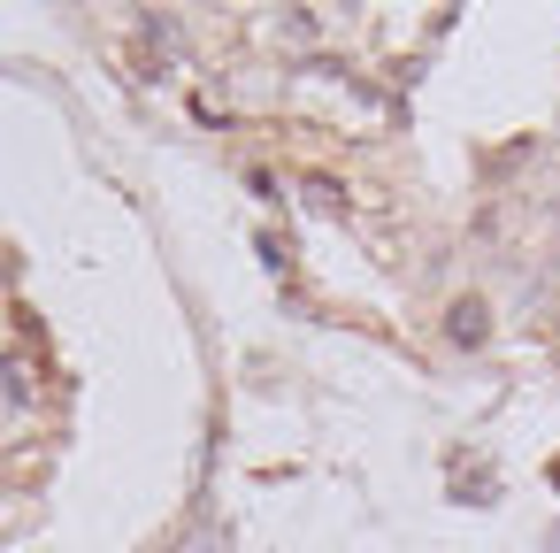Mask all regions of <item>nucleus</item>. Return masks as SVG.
Instances as JSON below:
<instances>
[{
	"label": "nucleus",
	"mask_w": 560,
	"mask_h": 553,
	"mask_svg": "<svg viewBox=\"0 0 560 553\" xmlns=\"http://www.w3.org/2000/svg\"><path fill=\"white\" fill-rule=\"evenodd\" d=\"M39 400V369L24 354H0V407H32Z\"/></svg>",
	"instance_id": "obj_1"
},
{
	"label": "nucleus",
	"mask_w": 560,
	"mask_h": 553,
	"mask_svg": "<svg viewBox=\"0 0 560 553\" xmlns=\"http://www.w3.org/2000/svg\"><path fill=\"white\" fill-rule=\"evenodd\" d=\"M483 331H491V323H483V300H460V308H453V338H460V346H476Z\"/></svg>",
	"instance_id": "obj_2"
},
{
	"label": "nucleus",
	"mask_w": 560,
	"mask_h": 553,
	"mask_svg": "<svg viewBox=\"0 0 560 553\" xmlns=\"http://www.w3.org/2000/svg\"><path fill=\"white\" fill-rule=\"evenodd\" d=\"M300 185H307V200H315L323 216H346V200H338V185H330V177H300Z\"/></svg>",
	"instance_id": "obj_3"
}]
</instances>
